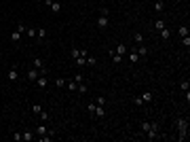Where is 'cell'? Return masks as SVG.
<instances>
[{"instance_id": "obj_1", "label": "cell", "mask_w": 190, "mask_h": 142, "mask_svg": "<svg viewBox=\"0 0 190 142\" xmlns=\"http://www.w3.org/2000/svg\"><path fill=\"white\" fill-rule=\"evenodd\" d=\"M177 129H179L177 140H179V142H184V140L188 138V119H177Z\"/></svg>"}, {"instance_id": "obj_2", "label": "cell", "mask_w": 190, "mask_h": 142, "mask_svg": "<svg viewBox=\"0 0 190 142\" xmlns=\"http://www.w3.org/2000/svg\"><path fill=\"white\" fill-rule=\"evenodd\" d=\"M34 134H36V136H47V134H49V136H55V129H49L47 125H40V127H36Z\"/></svg>"}, {"instance_id": "obj_3", "label": "cell", "mask_w": 190, "mask_h": 142, "mask_svg": "<svg viewBox=\"0 0 190 142\" xmlns=\"http://www.w3.org/2000/svg\"><path fill=\"white\" fill-rule=\"evenodd\" d=\"M44 4H47L53 13H59L61 11V2H59V0H44Z\"/></svg>"}, {"instance_id": "obj_4", "label": "cell", "mask_w": 190, "mask_h": 142, "mask_svg": "<svg viewBox=\"0 0 190 142\" xmlns=\"http://www.w3.org/2000/svg\"><path fill=\"white\" fill-rule=\"evenodd\" d=\"M34 85L38 87V89H44V87L49 85V78H47V74H40V76L36 78V81H34Z\"/></svg>"}, {"instance_id": "obj_5", "label": "cell", "mask_w": 190, "mask_h": 142, "mask_svg": "<svg viewBox=\"0 0 190 142\" xmlns=\"http://www.w3.org/2000/svg\"><path fill=\"white\" fill-rule=\"evenodd\" d=\"M6 78H8V81H11V83H15L17 78H19V70H17V66H13L11 70H8V74H6Z\"/></svg>"}, {"instance_id": "obj_6", "label": "cell", "mask_w": 190, "mask_h": 142, "mask_svg": "<svg viewBox=\"0 0 190 142\" xmlns=\"http://www.w3.org/2000/svg\"><path fill=\"white\" fill-rule=\"evenodd\" d=\"M38 76H40V70H36V68H30V70H28V81H32V83H34Z\"/></svg>"}, {"instance_id": "obj_7", "label": "cell", "mask_w": 190, "mask_h": 142, "mask_svg": "<svg viewBox=\"0 0 190 142\" xmlns=\"http://www.w3.org/2000/svg\"><path fill=\"white\" fill-rule=\"evenodd\" d=\"M108 23H110V21H108V17H104V15H99L97 17V28H108Z\"/></svg>"}, {"instance_id": "obj_8", "label": "cell", "mask_w": 190, "mask_h": 142, "mask_svg": "<svg viewBox=\"0 0 190 142\" xmlns=\"http://www.w3.org/2000/svg\"><path fill=\"white\" fill-rule=\"evenodd\" d=\"M34 138H36V136H34V131H30V129H28V131H23V134H21V140H23V142H32Z\"/></svg>"}, {"instance_id": "obj_9", "label": "cell", "mask_w": 190, "mask_h": 142, "mask_svg": "<svg viewBox=\"0 0 190 142\" xmlns=\"http://www.w3.org/2000/svg\"><path fill=\"white\" fill-rule=\"evenodd\" d=\"M135 53H137L140 57H146V55H148V47H146V45H140L137 49H135Z\"/></svg>"}, {"instance_id": "obj_10", "label": "cell", "mask_w": 190, "mask_h": 142, "mask_svg": "<svg viewBox=\"0 0 190 142\" xmlns=\"http://www.w3.org/2000/svg\"><path fill=\"white\" fill-rule=\"evenodd\" d=\"M53 85H55L57 89H61V87H66V78H63V76H57L55 81H53Z\"/></svg>"}, {"instance_id": "obj_11", "label": "cell", "mask_w": 190, "mask_h": 142, "mask_svg": "<svg viewBox=\"0 0 190 142\" xmlns=\"http://www.w3.org/2000/svg\"><path fill=\"white\" fill-rule=\"evenodd\" d=\"M93 114H97L99 119H104V117H106V110H104V106H97V104H95V112H93Z\"/></svg>"}, {"instance_id": "obj_12", "label": "cell", "mask_w": 190, "mask_h": 142, "mask_svg": "<svg viewBox=\"0 0 190 142\" xmlns=\"http://www.w3.org/2000/svg\"><path fill=\"white\" fill-rule=\"evenodd\" d=\"M110 57H112L114 64H121V61H123V55H118L116 51H110Z\"/></svg>"}, {"instance_id": "obj_13", "label": "cell", "mask_w": 190, "mask_h": 142, "mask_svg": "<svg viewBox=\"0 0 190 142\" xmlns=\"http://www.w3.org/2000/svg\"><path fill=\"white\" fill-rule=\"evenodd\" d=\"M140 100L146 104V102H152V91H144V95H140Z\"/></svg>"}, {"instance_id": "obj_14", "label": "cell", "mask_w": 190, "mask_h": 142, "mask_svg": "<svg viewBox=\"0 0 190 142\" xmlns=\"http://www.w3.org/2000/svg\"><path fill=\"white\" fill-rule=\"evenodd\" d=\"M152 125H156V121H152V123H150V121H144V123H142V131L146 134V131H148Z\"/></svg>"}, {"instance_id": "obj_15", "label": "cell", "mask_w": 190, "mask_h": 142, "mask_svg": "<svg viewBox=\"0 0 190 142\" xmlns=\"http://www.w3.org/2000/svg\"><path fill=\"white\" fill-rule=\"evenodd\" d=\"M66 87H68L70 91H76V89H78V83L74 81V78H72V81H68V83H66Z\"/></svg>"}, {"instance_id": "obj_16", "label": "cell", "mask_w": 190, "mask_h": 142, "mask_svg": "<svg viewBox=\"0 0 190 142\" xmlns=\"http://www.w3.org/2000/svg\"><path fill=\"white\" fill-rule=\"evenodd\" d=\"M34 68H36V70H42V68H44V61H42L40 57H34Z\"/></svg>"}, {"instance_id": "obj_17", "label": "cell", "mask_w": 190, "mask_h": 142, "mask_svg": "<svg viewBox=\"0 0 190 142\" xmlns=\"http://www.w3.org/2000/svg\"><path fill=\"white\" fill-rule=\"evenodd\" d=\"M129 59H131V61H133V64H137V61H140V59H142V57H140V55H137V53H135V49H133V51H131V53H129Z\"/></svg>"}, {"instance_id": "obj_18", "label": "cell", "mask_w": 190, "mask_h": 142, "mask_svg": "<svg viewBox=\"0 0 190 142\" xmlns=\"http://www.w3.org/2000/svg\"><path fill=\"white\" fill-rule=\"evenodd\" d=\"M163 28H167V25H165V19H156V23H154V30H163Z\"/></svg>"}, {"instance_id": "obj_19", "label": "cell", "mask_w": 190, "mask_h": 142, "mask_svg": "<svg viewBox=\"0 0 190 142\" xmlns=\"http://www.w3.org/2000/svg\"><path fill=\"white\" fill-rule=\"evenodd\" d=\"M179 89H182V91H188L190 89V81H188V78H184V81L179 83Z\"/></svg>"}, {"instance_id": "obj_20", "label": "cell", "mask_w": 190, "mask_h": 142, "mask_svg": "<svg viewBox=\"0 0 190 142\" xmlns=\"http://www.w3.org/2000/svg\"><path fill=\"white\" fill-rule=\"evenodd\" d=\"M36 38H47V30H44V28H38V30H36Z\"/></svg>"}, {"instance_id": "obj_21", "label": "cell", "mask_w": 190, "mask_h": 142, "mask_svg": "<svg viewBox=\"0 0 190 142\" xmlns=\"http://www.w3.org/2000/svg\"><path fill=\"white\" fill-rule=\"evenodd\" d=\"M177 34H179V36H188V28H186V25H179V28H177Z\"/></svg>"}, {"instance_id": "obj_22", "label": "cell", "mask_w": 190, "mask_h": 142, "mask_svg": "<svg viewBox=\"0 0 190 142\" xmlns=\"http://www.w3.org/2000/svg\"><path fill=\"white\" fill-rule=\"evenodd\" d=\"M158 36H161L163 40H169V30H167V28H163V30L158 32Z\"/></svg>"}, {"instance_id": "obj_23", "label": "cell", "mask_w": 190, "mask_h": 142, "mask_svg": "<svg viewBox=\"0 0 190 142\" xmlns=\"http://www.w3.org/2000/svg\"><path fill=\"white\" fill-rule=\"evenodd\" d=\"M21 36H23V34H19V32L15 30V32L11 34V40H13V42H19V40H21Z\"/></svg>"}, {"instance_id": "obj_24", "label": "cell", "mask_w": 190, "mask_h": 142, "mask_svg": "<svg viewBox=\"0 0 190 142\" xmlns=\"http://www.w3.org/2000/svg\"><path fill=\"white\" fill-rule=\"evenodd\" d=\"M163 8H165V4H163V0H156V2H154V11H156V13H161Z\"/></svg>"}, {"instance_id": "obj_25", "label": "cell", "mask_w": 190, "mask_h": 142, "mask_svg": "<svg viewBox=\"0 0 190 142\" xmlns=\"http://www.w3.org/2000/svg\"><path fill=\"white\" fill-rule=\"evenodd\" d=\"M116 53H118V55H125V53H127V45H123V42H121V45L116 47Z\"/></svg>"}, {"instance_id": "obj_26", "label": "cell", "mask_w": 190, "mask_h": 142, "mask_svg": "<svg viewBox=\"0 0 190 142\" xmlns=\"http://www.w3.org/2000/svg\"><path fill=\"white\" fill-rule=\"evenodd\" d=\"M85 64H87V66H95V64H97V59H95L93 55H87V61H85Z\"/></svg>"}, {"instance_id": "obj_27", "label": "cell", "mask_w": 190, "mask_h": 142, "mask_svg": "<svg viewBox=\"0 0 190 142\" xmlns=\"http://www.w3.org/2000/svg\"><path fill=\"white\" fill-rule=\"evenodd\" d=\"M133 38H135L137 45H144V34H133Z\"/></svg>"}, {"instance_id": "obj_28", "label": "cell", "mask_w": 190, "mask_h": 142, "mask_svg": "<svg viewBox=\"0 0 190 142\" xmlns=\"http://www.w3.org/2000/svg\"><path fill=\"white\" fill-rule=\"evenodd\" d=\"M76 91H78V93H87V91H89V87L83 85V83H78V89H76Z\"/></svg>"}, {"instance_id": "obj_29", "label": "cell", "mask_w": 190, "mask_h": 142, "mask_svg": "<svg viewBox=\"0 0 190 142\" xmlns=\"http://www.w3.org/2000/svg\"><path fill=\"white\" fill-rule=\"evenodd\" d=\"M32 112H34V114H40V112H42V106H40V104H34V106H32Z\"/></svg>"}, {"instance_id": "obj_30", "label": "cell", "mask_w": 190, "mask_h": 142, "mask_svg": "<svg viewBox=\"0 0 190 142\" xmlns=\"http://www.w3.org/2000/svg\"><path fill=\"white\" fill-rule=\"evenodd\" d=\"M70 53H72V57H74V59H76V57H80V49H78V47H72V51H70Z\"/></svg>"}, {"instance_id": "obj_31", "label": "cell", "mask_w": 190, "mask_h": 142, "mask_svg": "<svg viewBox=\"0 0 190 142\" xmlns=\"http://www.w3.org/2000/svg\"><path fill=\"white\" fill-rule=\"evenodd\" d=\"M95 104H97V106H106V97H104V95H99L97 100H95Z\"/></svg>"}, {"instance_id": "obj_32", "label": "cell", "mask_w": 190, "mask_h": 142, "mask_svg": "<svg viewBox=\"0 0 190 142\" xmlns=\"http://www.w3.org/2000/svg\"><path fill=\"white\" fill-rule=\"evenodd\" d=\"M25 36L34 38V36H36V30H34V28H28V30H25Z\"/></svg>"}, {"instance_id": "obj_33", "label": "cell", "mask_w": 190, "mask_h": 142, "mask_svg": "<svg viewBox=\"0 0 190 142\" xmlns=\"http://www.w3.org/2000/svg\"><path fill=\"white\" fill-rule=\"evenodd\" d=\"M182 45H184L186 49L190 47V36H184V38H182Z\"/></svg>"}, {"instance_id": "obj_34", "label": "cell", "mask_w": 190, "mask_h": 142, "mask_svg": "<svg viewBox=\"0 0 190 142\" xmlns=\"http://www.w3.org/2000/svg\"><path fill=\"white\" fill-rule=\"evenodd\" d=\"M25 30H28V28H25L23 23H19V25H17V32H19V34H25Z\"/></svg>"}, {"instance_id": "obj_35", "label": "cell", "mask_w": 190, "mask_h": 142, "mask_svg": "<svg viewBox=\"0 0 190 142\" xmlns=\"http://www.w3.org/2000/svg\"><path fill=\"white\" fill-rule=\"evenodd\" d=\"M85 61H87V57H76V66H85Z\"/></svg>"}, {"instance_id": "obj_36", "label": "cell", "mask_w": 190, "mask_h": 142, "mask_svg": "<svg viewBox=\"0 0 190 142\" xmlns=\"http://www.w3.org/2000/svg\"><path fill=\"white\" fill-rule=\"evenodd\" d=\"M38 117H40V121H47V119H49V112H44V110H42Z\"/></svg>"}, {"instance_id": "obj_37", "label": "cell", "mask_w": 190, "mask_h": 142, "mask_svg": "<svg viewBox=\"0 0 190 142\" xmlns=\"http://www.w3.org/2000/svg\"><path fill=\"white\" fill-rule=\"evenodd\" d=\"M89 112H91V114L95 112V100H93V102H89Z\"/></svg>"}, {"instance_id": "obj_38", "label": "cell", "mask_w": 190, "mask_h": 142, "mask_svg": "<svg viewBox=\"0 0 190 142\" xmlns=\"http://www.w3.org/2000/svg\"><path fill=\"white\" fill-rule=\"evenodd\" d=\"M13 140L15 142H21V134H19V131H15V134H13Z\"/></svg>"}, {"instance_id": "obj_39", "label": "cell", "mask_w": 190, "mask_h": 142, "mask_svg": "<svg viewBox=\"0 0 190 142\" xmlns=\"http://www.w3.org/2000/svg\"><path fill=\"white\" fill-rule=\"evenodd\" d=\"M108 13H110V11H108V6H102V15H104V17H108Z\"/></svg>"}]
</instances>
